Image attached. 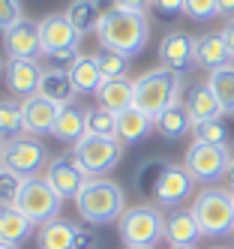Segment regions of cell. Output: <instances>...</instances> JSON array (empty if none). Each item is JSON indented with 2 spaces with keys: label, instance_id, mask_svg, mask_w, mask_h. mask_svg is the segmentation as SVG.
<instances>
[{
  "label": "cell",
  "instance_id": "36",
  "mask_svg": "<svg viewBox=\"0 0 234 249\" xmlns=\"http://www.w3.org/2000/svg\"><path fill=\"white\" fill-rule=\"evenodd\" d=\"M183 12L195 21H207L219 15V0H183Z\"/></svg>",
  "mask_w": 234,
  "mask_h": 249
},
{
  "label": "cell",
  "instance_id": "46",
  "mask_svg": "<svg viewBox=\"0 0 234 249\" xmlns=\"http://www.w3.org/2000/svg\"><path fill=\"white\" fill-rule=\"evenodd\" d=\"M3 72H6V69H3V60H0V78H3Z\"/></svg>",
  "mask_w": 234,
  "mask_h": 249
},
{
  "label": "cell",
  "instance_id": "9",
  "mask_svg": "<svg viewBox=\"0 0 234 249\" xmlns=\"http://www.w3.org/2000/svg\"><path fill=\"white\" fill-rule=\"evenodd\" d=\"M39 39H42V54L51 60H75L78 57V42L81 33L69 24L66 15H45L39 21Z\"/></svg>",
  "mask_w": 234,
  "mask_h": 249
},
{
  "label": "cell",
  "instance_id": "8",
  "mask_svg": "<svg viewBox=\"0 0 234 249\" xmlns=\"http://www.w3.org/2000/svg\"><path fill=\"white\" fill-rule=\"evenodd\" d=\"M60 204H63V198L48 186L45 177H27L21 183V192H18V201H15V207L21 210L33 225L57 219Z\"/></svg>",
  "mask_w": 234,
  "mask_h": 249
},
{
  "label": "cell",
  "instance_id": "22",
  "mask_svg": "<svg viewBox=\"0 0 234 249\" xmlns=\"http://www.w3.org/2000/svg\"><path fill=\"white\" fill-rule=\"evenodd\" d=\"M153 126L162 138H168V141H177V138H183L195 123L189 117V108H186V102H174L168 105L165 111H162L156 120H153Z\"/></svg>",
  "mask_w": 234,
  "mask_h": 249
},
{
  "label": "cell",
  "instance_id": "14",
  "mask_svg": "<svg viewBox=\"0 0 234 249\" xmlns=\"http://www.w3.org/2000/svg\"><path fill=\"white\" fill-rule=\"evenodd\" d=\"M159 60H162L165 69H171V72H177V75L189 72V69L195 66V39L189 36V33H180V30L162 36Z\"/></svg>",
  "mask_w": 234,
  "mask_h": 249
},
{
  "label": "cell",
  "instance_id": "16",
  "mask_svg": "<svg viewBox=\"0 0 234 249\" xmlns=\"http://www.w3.org/2000/svg\"><path fill=\"white\" fill-rule=\"evenodd\" d=\"M45 69L39 60H9L6 63V84L15 96H33L39 93V81H42Z\"/></svg>",
  "mask_w": 234,
  "mask_h": 249
},
{
  "label": "cell",
  "instance_id": "34",
  "mask_svg": "<svg viewBox=\"0 0 234 249\" xmlns=\"http://www.w3.org/2000/svg\"><path fill=\"white\" fill-rule=\"evenodd\" d=\"M195 138H198V141H207V144L228 147L231 129L222 123V117H216V120H207V123H198V126H195Z\"/></svg>",
  "mask_w": 234,
  "mask_h": 249
},
{
  "label": "cell",
  "instance_id": "24",
  "mask_svg": "<svg viewBox=\"0 0 234 249\" xmlns=\"http://www.w3.org/2000/svg\"><path fill=\"white\" fill-rule=\"evenodd\" d=\"M33 228H36V225H33L15 204L0 207V240H3V243H12V246L24 243V240L33 234Z\"/></svg>",
  "mask_w": 234,
  "mask_h": 249
},
{
  "label": "cell",
  "instance_id": "1",
  "mask_svg": "<svg viewBox=\"0 0 234 249\" xmlns=\"http://www.w3.org/2000/svg\"><path fill=\"white\" fill-rule=\"evenodd\" d=\"M99 45L105 51H117L123 57H135L144 51L150 39V21L147 12H135V9H108L102 15V21L96 27Z\"/></svg>",
  "mask_w": 234,
  "mask_h": 249
},
{
  "label": "cell",
  "instance_id": "5",
  "mask_svg": "<svg viewBox=\"0 0 234 249\" xmlns=\"http://www.w3.org/2000/svg\"><path fill=\"white\" fill-rule=\"evenodd\" d=\"M117 231L123 246H156L165 237V216L159 213V207L135 204L123 210V216L117 219Z\"/></svg>",
  "mask_w": 234,
  "mask_h": 249
},
{
  "label": "cell",
  "instance_id": "27",
  "mask_svg": "<svg viewBox=\"0 0 234 249\" xmlns=\"http://www.w3.org/2000/svg\"><path fill=\"white\" fill-rule=\"evenodd\" d=\"M99 3H102V0H72L63 15L69 18V24L84 36V33H90V30H96V27H99L102 15H105Z\"/></svg>",
  "mask_w": 234,
  "mask_h": 249
},
{
  "label": "cell",
  "instance_id": "10",
  "mask_svg": "<svg viewBox=\"0 0 234 249\" xmlns=\"http://www.w3.org/2000/svg\"><path fill=\"white\" fill-rule=\"evenodd\" d=\"M231 150L228 147H219V144H207V141H192L189 150H186V159H183V168L195 177V180H219V177L228 171L231 165Z\"/></svg>",
  "mask_w": 234,
  "mask_h": 249
},
{
  "label": "cell",
  "instance_id": "42",
  "mask_svg": "<svg viewBox=\"0 0 234 249\" xmlns=\"http://www.w3.org/2000/svg\"><path fill=\"white\" fill-rule=\"evenodd\" d=\"M219 15H228V18H234V0H219Z\"/></svg>",
  "mask_w": 234,
  "mask_h": 249
},
{
  "label": "cell",
  "instance_id": "37",
  "mask_svg": "<svg viewBox=\"0 0 234 249\" xmlns=\"http://www.w3.org/2000/svg\"><path fill=\"white\" fill-rule=\"evenodd\" d=\"M21 18H24V3L21 0H0V30L12 27Z\"/></svg>",
  "mask_w": 234,
  "mask_h": 249
},
{
  "label": "cell",
  "instance_id": "23",
  "mask_svg": "<svg viewBox=\"0 0 234 249\" xmlns=\"http://www.w3.org/2000/svg\"><path fill=\"white\" fill-rule=\"evenodd\" d=\"M51 135L60 138V141H69V144H78V141L87 135V111L78 108V105H63Z\"/></svg>",
  "mask_w": 234,
  "mask_h": 249
},
{
  "label": "cell",
  "instance_id": "49",
  "mask_svg": "<svg viewBox=\"0 0 234 249\" xmlns=\"http://www.w3.org/2000/svg\"><path fill=\"white\" fill-rule=\"evenodd\" d=\"M231 198H234V192H231Z\"/></svg>",
  "mask_w": 234,
  "mask_h": 249
},
{
  "label": "cell",
  "instance_id": "43",
  "mask_svg": "<svg viewBox=\"0 0 234 249\" xmlns=\"http://www.w3.org/2000/svg\"><path fill=\"white\" fill-rule=\"evenodd\" d=\"M225 177L231 180V186H234V159H231V165H228V171H225Z\"/></svg>",
  "mask_w": 234,
  "mask_h": 249
},
{
  "label": "cell",
  "instance_id": "4",
  "mask_svg": "<svg viewBox=\"0 0 234 249\" xmlns=\"http://www.w3.org/2000/svg\"><path fill=\"white\" fill-rule=\"evenodd\" d=\"M201 225L204 237H222L234 231V198L225 189H204L195 195L189 207Z\"/></svg>",
  "mask_w": 234,
  "mask_h": 249
},
{
  "label": "cell",
  "instance_id": "25",
  "mask_svg": "<svg viewBox=\"0 0 234 249\" xmlns=\"http://www.w3.org/2000/svg\"><path fill=\"white\" fill-rule=\"evenodd\" d=\"M75 225L66 219H51L36 228V249H72L75 240Z\"/></svg>",
  "mask_w": 234,
  "mask_h": 249
},
{
  "label": "cell",
  "instance_id": "6",
  "mask_svg": "<svg viewBox=\"0 0 234 249\" xmlns=\"http://www.w3.org/2000/svg\"><path fill=\"white\" fill-rule=\"evenodd\" d=\"M0 165L27 180V177H36L48 165V150L36 135H15L3 141V147H0Z\"/></svg>",
  "mask_w": 234,
  "mask_h": 249
},
{
  "label": "cell",
  "instance_id": "28",
  "mask_svg": "<svg viewBox=\"0 0 234 249\" xmlns=\"http://www.w3.org/2000/svg\"><path fill=\"white\" fill-rule=\"evenodd\" d=\"M69 78H72V84H75V93H96L99 84H102V72H99L96 54L72 60L69 63Z\"/></svg>",
  "mask_w": 234,
  "mask_h": 249
},
{
  "label": "cell",
  "instance_id": "13",
  "mask_svg": "<svg viewBox=\"0 0 234 249\" xmlns=\"http://www.w3.org/2000/svg\"><path fill=\"white\" fill-rule=\"evenodd\" d=\"M192 189H195V177L183 165H171L168 162L165 171L159 174V183L153 189V198L150 201H156L162 207H177V204H183L192 195Z\"/></svg>",
  "mask_w": 234,
  "mask_h": 249
},
{
  "label": "cell",
  "instance_id": "31",
  "mask_svg": "<svg viewBox=\"0 0 234 249\" xmlns=\"http://www.w3.org/2000/svg\"><path fill=\"white\" fill-rule=\"evenodd\" d=\"M165 159H147V162H141L138 171H135V189L144 195V198H153V189L159 183V174L165 171Z\"/></svg>",
  "mask_w": 234,
  "mask_h": 249
},
{
  "label": "cell",
  "instance_id": "19",
  "mask_svg": "<svg viewBox=\"0 0 234 249\" xmlns=\"http://www.w3.org/2000/svg\"><path fill=\"white\" fill-rule=\"evenodd\" d=\"M93 96L99 102V108H108V111L120 114L123 108H129V105H132L135 81H129V78H105Z\"/></svg>",
  "mask_w": 234,
  "mask_h": 249
},
{
  "label": "cell",
  "instance_id": "29",
  "mask_svg": "<svg viewBox=\"0 0 234 249\" xmlns=\"http://www.w3.org/2000/svg\"><path fill=\"white\" fill-rule=\"evenodd\" d=\"M207 84H210L213 96L219 99L222 114H234V63L213 69L210 78H207Z\"/></svg>",
  "mask_w": 234,
  "mask_h": 249
},
{
  "label": "cell",
  "instance_id": "48",
  "mask_svg": "<svg viewBox=\"0 0 234 249\" xmlns=\"http://www.w3.org/2000/svg\"><path fill=\"white\" fill-rule=\"evenodd\" d=\"M0 147H3V138H0Z\"/></svg>",
  "mask_w": 234,
  "mask_h": 249
},
{
  "label": "cell",
  "instance_id": "15",
  "mask_svg": "<svg viewBox=\"0 0 234 249\" xmlns=\"http://www.w3.org/2000/svg\"><path fill=\"white\" fill-rule=\"evenodd\" d=\"M57 114H60V105L45 99L42 93L24 96V102H21L24 132H30V135H51L54 123H57Z\"/></svg>",
  "mask_w": 234,
  "mask_h": 249
},
{
  "label": "cell",
  "instance_id": "7",
  "mask_svg": "<svg viewBox=\"0 0 234 249\" xmlns=\"http://www.w3.org/2000/svg\"><path fill=\"white\" fill-rule=\"evenodd\" d=\"M123 141L108 138V135H84L75 144V159L78 165L87 171V177H102L108 171H114L120 165L123 156Z\"/></svg>",
  "mask_w": 234,
  "mask_h": 249
},
{
  "label": "cell",
  "instance_id": "41",
  "mask_svg": "<svg viewBox=\"0 0 234 249\" xmlns=\"http://www.w3.org/2000/svg\"><path fill=\"white\" fill-rule=\"evenodd\" d=\"M222 39H225V45H228V51H231V57H234V18L225 24V30H222Z\"/></svg>",
  "mask_w": 234,
  "mask_h": 249
},
{
  "label": "cell",
  "instance_id": "33",
  "mask_svg": "<svg viewBox=\"0 0 234 249\" xmlns=\"http://www.w3.org/2000/svg\"><path fill=\"white\" fill-rule=\"evenodd\" d=\"M96 63H99L102 81L105 78H126V72H129V57L117 54V51H105L102 48V54H96Z\"/></svg>",
  "mask_w": 234,
  "mask_h": 249
},
{
  "label": "cell",
  "instance_id": "17",
  "mask_svg": "<svg viewBox=\"0 0 234 249\" xmlns=\"http://www.w3.org/2000/svg\"><path fill=\"white\" fill-rule=\"evenodd\" d=\"M201 225H198L195 213L192 210H180L174 207L168 216H165V240L171 246H195L201 240Z\"/></svg>",
  "mask_w": 234,
  "mask_h": 249
},
{
  "label": "cell",
  "instance_id": "45",
  "mask_svg": "<svg viewBox=\"0 0 234 249\" xmlns=\"http://www.w3.org/2000/svg\"><path fill=\"white\" fill-rule=\"evenodd\" d=\"M126 249H153V246H126Z\"/></svg>",
  "mask_w": 234,
  "mask_h": 249
},
{
  "label": "cell",
  "instance_id": "12",
  "mask_svg": "<svg viewBox=\"0 0 234 249\" xmlns=\"http://www.w3.org/2000/svg\"><path fill=\"white\" fill-rule=\"evenodd\" d=\"M3 48L9 60H36L42 54V39H39V21L21 18L12 27L3 30Z\"/></svg>",
  "mask_w": 234,
  "mask_h": 249
},
{
  "label": "cell",
  "instance_id": "3",
  "mask_svg": "<svg viewBox=\"0 0 234 249\" xmlns=\"http://www.w3.org/2000/svg\"><path fill=\"white\" fill-rule=\"evenodd\" d=\"M180 90H183L180 75L171 72V69H165V66H159V69H150V72H144V75L135 78L132 105L156 120L168 105L180 102Z\"/></svg>",
  "mask_w": 234,
  "mask_h": 249
},
{
  "label": "cell",
  "instance_id": "47",
  "mask_svg": "<svg viewBox=\"0 0 234 249\" xmlns=\"http://www.w3.org/2000/svg\"><path fill=\"white\" fill-rule=\"evenodd\" d=\"M171 249H195V246H171Z\"/></svg>",
  "mask_w": 234,
  "mask_h": 249
},
{
  "label": "cell",
  "instance_id": "26",
  "mask_svg": "<svg viewBox=\"0 0 234 249\" xmlns=\"http://www.w3.org/2000/svg\"><path fill=\"white\" fill-rule=\"evenodd\" d=\"M150 126H153V117L144 114L141 108H135V105H129V108H123L117 114V138L123 141V144H135V141H141L150 132Z\"/></svg>",
  "mask_w": 234,
  "mask_h": 249
},
{
  "label": "cell",
  "instance_id": "38",
  "mask_svg": "<svg viewBox=\"0 0 234 249\" xmlns=\"http://www.w3.org/2000/svg\"><path fill=\"white\" fill-rule=\"evenodd\" d=\"M150 9L159 18H177L183 12V0H150Z\"/></svg>",
  "mask_w": 234,
  "mask_h": 249
},
{
  "label": "cell",
  "instance_id": "2",
  "mask_svg": "<svg viewBox=\"0 0 234 249\" xmlns=\"http://www.w3.org/2000/svg\"><path fill=\"white\" fill-rule=\"evenodd\" d=\"M78 216L90 225H108L123 216L126 210V195L114 180H102V177H90L84 189L75 198Z\"/></svg>",
  "mask_w": 234,
  "mask_h": 249
},
{
  "label": "cell",
  "instance_id": "21",
  "mask_svg": "<svg viewBox=\"0 0 234 249\" xmlns=\"http://www.w3.org/2000/svg\"><path fill=\"white\" fill-rule=\"evenodd\" d=\"M39 93L51 102H57L60 108L63 105H72V99H75V84L69 78V69H60V66L45 69L42 81H39Z\"/></svg>",
  "mask_w": 234,
  "mask_h": 249
},
{
  "label": "cell",
  "instance_id": "11",
  "mask_svg": "<svg viewBox=\"0 0 234 249\" xmlns=\"http://www.w3.org/2000/svg\"><path fill=\"white\" fill-rule=\"evenodd\" d=\"M45 180L48 186L60 195V198H78V192L84 189V183L90 180L87 171L78 165V159L75 153H66V156H54L48 159V165H45Z\"/></svg>",
  "mask_w": 234,
  "mask_h": 249
},
{
  "label": "cell",
  "instance_id": "20",
  "mask_svg": "<svg viewBox=\"0 0 234 249\" xmlns=\"http://www.w3.org/2000/svg\"><path fill=\"white\" fill-rule=\"evenodd\" d=\"M234 57L222 39V33H204V36L195 39V63L204 66V69H219V66H228Z\"/></svg>",
  "mask_w": 234,
  "mask_h": 249
},
{
  "label": "cell",
  "instance_id": "40",
  "mask_svg": "<svg viewBox=\"0 0 234 249\" xmlns=\"http://www.w3.org/2000/svg\"><path fill=\"white\" fill-rule=\"evenodd\" d=\"M117 9H135V12H144L150 6V0H111Z\"/></svg>",
  "mask_w": 234,
  "mask_h": 249
},
{
  "label": "cell",
  "instance_id": "35",
  "mask_svg": "<svg viewBox=\"0 0 234 249\" xmlns=\"http://www.w3.org/2000/svg\"><path fill=\"white\" fill-rule=\"evenodd\" d=\"M21 183H24V177H18L15 171H9V168L0 165V207H6V204H15V201H18Z\"/></svg>",
  "mask_w": 234,
  "mask_h": 249
},
{
  "label": "cell",
  "instance_id": "18",
  "mask_svg": "<svg viewBox=\"0 0 234 249\" xmlns=\"http://www.w3.org/2000/svg\"><path fill=\"white\" fill-rule=\"evenodd\" d=\"M186 108H189V117H192L195 126H198V123H207V120L222 117V105H219V99L213 96V90H210L207 81L189 87V93H186ZM195 126H192V129H195Z\"/></svg>",
  "mask_w": 234,
  "mask_h": 249
},
{
  "label": "cell",
  "instance_id": "30",
  "mask_svg": "<svg viewBox=\"0 0 234 249\" xmlns=\"http://www.w3.org/2000/svg\"><path fill=\"white\" fill-rule=\"evenodd\" d=\"M24 132V117H21V105L12 99H0V138L9 141L15 135Z\"/></svg>",
  "mask_w": 234,
  "mask_h": 249
},
{
  "label": "cell",
  "instance_id": "39",
  "mask_svg": "<svg viewBox=\"0 0 234 249\" xmlns=\"http://www.w3.org/2000/svg\"><path fill=\"white\" fill-rule=\"evenodd\" d=\"M72 249H96V234H93V231L78 228L75 231V240H72Z\"/></svg>",
  "mask_w": 234,
  "mask_h": 249
},
{
  "label": "cell",
  "instance_id": "44",
  "mask_svg": "<svg viewBox=\"0 0 234 249\" xmlns=\"http://www.w3.org/2000/svg\"><path fill=\"white\" fill-rule=\"evenodd\" d=\"M0 249H18V246H12V243H3V240H0Z\"/></svg>",
  "mask_w": 234,
  "mask_h": 249
},
{
  "label": "cell",
  "instance_id": "32",
  "mask_svg": "<svg viewBox=\"0 0 234 249\" xmlns=\"http://www.w3.org/2000/svg\"><path fill=\"white\" fill-rule=\"evenodd\" d=\"M87 135H108L117 138V114L108 108H87Z\"/></svg>",
  "mask_w": 234,
  "mask_h": 249
}]
</instances>
